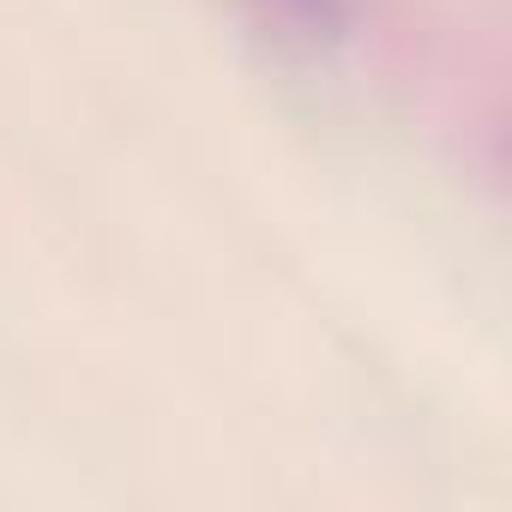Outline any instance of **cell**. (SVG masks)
Returning a JSON list of instances; mask_svg holds the SVG:
<instances>
[{"mask_svg": "<svg viewBox=\"0 0 512 512\" xmlns=\"http://www.w3.org/2000/svg\"><path fill=\"white\" fill-rule=\"evenodd\" d=\"M278 7H284L290 19H302L308 31H338V25L350 19V0H278Z\"/></svg>", "mask_w": 512, "mask_h": 512, "instance_id": "obj_1", "label": "cell"}]
</instances>
